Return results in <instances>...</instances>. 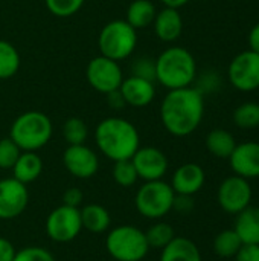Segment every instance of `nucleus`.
<instances>
[{
  "label": "nucleus",
  "mask_w": 259,
  "mask_h": 261,
  "mask_svg": "<svg viewBox=\"0 0 259 261\" xmlns=\"http://www.w3.org/2000/svg\"><path fill=\"white\" fill-rule=\"evenodd\" d=\"M235 147H237V141L234 135L224 128H215L209 132L206 136L208 151L218 159H229Z\"/></svg>",
  "instance_id": "obj_23"
},
{
  "label": "nucleus",
  "mask_w": 259,
  "mask_h": 261,
  "mask_svg": "<svg viewBox=\"0 0 259 261\" xmlns=\"http://www.w3.org/2000/svg\"><path fill=\"white\" fill-rule=\"evenodd\" d=\"M235 261H259V245H243Z\"/></svg>",
  "instance_id": "obj_36"
},
{
  "label": "nucleus",
  "mask_w": 259,
  "mask_h": 261,
  "mask_svg": "<svg viewBox=\"0 0 259 261\" xmlns=\"http://www.w3.org/2000/svg\"><path fill=\"white\" fill-rule=\"evenodd\" d=\"M165 6H168V8H176V9H180L182 6H185V5H188L191 0H160Z\"/></svg>",
  "instance_id": "obj_41"
},
{
  "label": "nucleus",
  "mask_w": 259,
  "mask_h": 261,
  "mask_svg": "<svg viewBox=\"0 0 259 261\" xmlns=\"http://www.w3.org/2000/svg\"><path fill=\"white\" fill-rule=\"evenodd\" d=\"M63 164L76 179H90L99 170L98 154L85 144L69 145L63 153Z\"/></svg>",
  "instance_id": "obj_13"
},
{
  "label": "nucleus",
  "mask_w": 259,
  "mask_h": 261,
  "mask_svg": "<svg viewBox=\"0 0 259 261\" xmlns=\"http://www.w3.org/2000/svg\"><path fill=\"white\" fill-rule=\"evenodd\" d=\"M253 197L252 185L247 179L237 174L226 177L217 191V200L220 208L227 214H240L243 210L250 206Z\"/></svg>",
  "instance_id": "obj_11"
},
{
  "label": "nucleus",
  "mask_w": 259,
  "mask_h": 261,
  "mask_svg": "<svg viewBox=\"0 0 259 261\" xmlns=\"http://www.w3.org/2000/svg\"><path fill=\"white\" fill-rule=\"evenodd\" d=\"M44 229L47 237L55 243L73 242L82 229L79 208H73L67 205H61L55 208L47 216Z\"/></svg>",
  "instance_id": "obj_8"
},
{
  "label": "nucleus",
  "mask_w": 259,
  "mask_h": 261,
  "mask_svg": "<svg viewBox=\"0 0 259 261\" xmlns=\"http://www.w3.org/2000/svg\"><path fill=\"white\" fill-rule=\"evenodd\" d=\"M159 261H203L198 246L186 237H174L160 252Z\"/></svg>",
  "instance_id": "obj_20"
},
{
  "label": "nucleus",
  "mask_w": 259,
  "mask_h": 261,
  "mask_svg": "<svg viewBox=\"0 0 259 261\" xmlns=\"http://www.w3.org/2000/svg\"><path fill=\"white\" fill-rule=\"evenodd\" d=\"M131 75L140 76L150 81H156V60L148 57L137 58L131 66Z\"/></svg>",
  "instance_id": "obj_34"
},
{
  "label": "nucleus",
  "mask_w": 259,
  "mask_h": 261,
  "mask_svg": "<svg viewBox=\"0 0 259 261\" xmlns=\"http://www.w3.org/2000/svg\"><path fill=\"white\" fill-rule=\"evenodd\" d=\"M176 193L165 180L145 182L136 193L134 205L139 214L150 220H160L172 211Z\"/></svg>",
  "instance_id": "obj_7"
},
{
  "label": "nucleus",
  "mask_w": 259,
  "mask_h": 261,
  "mask_svg": "<svg viewBox=\"0 0 259 261\" xmlns=\"http://www.w3.org/2000/svg\"><path fill=\"white\" fill-rule=\"evenodd\" d=\"M15 252L17 249L14 248V245L8 239L0 237V261H12Z\"/></svg>",
  "instance_id": "obj_38"
},
{
  "label": "nucleus",
  "mask_w": 259,
  "mask_h": 261,
  "mask_svg": "<svg viewBox=\"0 0 259 261\" xmlns=\"http://www.w3.org/2000/svg\"><path fill=\"white\" fill-rule=\"evenodd\" d=\"M157 9L151 0H133L127 9V23L136 31L153 24Z\"/></svg>",
  "instance_id": "obj_24"
},
{
  "label": "nucleus",
  "mask_w": 259,
  "mask_h": 261,
  "mask_svg": "<svg viewBox=\"0 0 259 261\" xmlns=\"http://www.w3.org/2000/svg\"><path fill=\"white\" fill-rule=\"evenodd\" d=\"M11 170L14 179L27 185L40 177L43 171V161L37 151H21Z\"/></svg>",
  "instance_id": "obj_21"
},
{
  "label": "nucleus",
  "mask_w": 259,
  "mask_h": 261,
  "mask_svg": "<svg viewBox=\"0 0 259 261\" xmlns=\"http://www.w3.org/2000/svg\"><path fill=\"white\" fill-rule=\"evenodd\" d=\"M85 0H44L47 11L60 18L75 15L84 5Z\"/></svg>",
  "instance_id": "obj_31"
},
{
  "label": "nucleus",
  "mask_w": 259,
  "mask_h": 261,
  "mask_svg": "<svg viewBox=\"0 0 259 261\" xmlns=\"http://www.w3.org/2000/svg\"><path fill=\"white\" fill-rule=\"evenodd\" d=\"M172 210L180 213V214H189L194 210V199L192 196H183V194H176Z\"/></svg>",
  "instance_id": "obj_35"
},
{
  "label": "nucleus",
  "mask_w": 259,
  "mask_h": 261,
  "mask_svg": "<svg viewBox=\"0 0 259 261\" xmlns=\"http://www.w3.org/2000/svg\"><path fill=\"white\" fill-rule=\"evenodd\" d=\"M53 127L50 118L38 110H27L15 118L9 138L21 151H38L52 138Z\"/></svg>",
  "instance_id": "obj_4"
},
{
  "label": "nucleus",
  "mask_w": 259,
  "mask_h": 261,
  "mask_svg": "<svg viewBox=\"0 0 259 261\" xmlns=\"http://www.w3.org/2000/svg\"><path fill=\"white\" fill-rule=\"evenodd\" d=\"M195 76L197 61L182 46H171L156 58V81L168 90L189 87Z\"/></svg>",
  "instance_id": "obj_3"
},
{
  "label": "nucleus",
  "mask_w": 259,
  "mask_h": 261,
  "mask_svg": "<svg viewBox=\"0 0 259 261\" xmlns=\"http://www.w3.org/2000/svg\"><path fill=\"white\" fill-rule=\"evenodd\" d=\"M95 142L99 151L113 162L131 159L140 147L137 128L127 119L110 116L95 128Z\"/></svg>",
  "instance_id": "obj_2"
},
{
  "label": "nucleus",
  "mask_w": 259,
  "mask_h": 261,
  "mask_svg": "<svg viewBox=\"0 0 259 261\" xmlns=\"http://www.w3.org/2000/svg\"><path fill=\"white\" fill-rule=\"evenodd\" d=\"M203 116V93L191 86L169 90L160 104V121L165 130L176 138L192 135L202 124Z\"/></svg>",
  "instance_id": "obj_1"
},
{
  "label": "nucleus",
  "mask_w": 259,
  "mask_h": 261,
  "mask_svg": "<svg viewBox=\"0 0 259 261\" xmlns=\"http://www.w3.org/2000/svg\"><path fill=\"white\" fill-rule=\"evenodd\" d=\"M205 182H206L205 170L198 164L189 162V164L180 165L174 171L169 185L176 194L194 196L205 187Z\"/></svg>",
  "instance_id": "obj_16"
},
{
  "label": "nucleus",
  "mask_w": 259,
  "mask_h": 261,
  "mask_svg": "<svg viewBox=\"0 0 259 261\" xmlns=\"http://www.w3.org/2000/svg\"><path fill=\"white\" fill-rule=\"evenodd\" d=\"M98 46L101 55L114 61L125 60L137 46V31L127 20H111L101 29Z\"/></svg>",
  "instance_id": "obj_6"
},
{
  "label": "nucleus",
  "mask_w": 259,
  "mask_h": 261,
  "mask_svg": "<svg viewBox=\"0 0 259 261\" xmlns=\"http://www.w3.org/2000/svg\"><path fill=\"white\" fill-rule=\"evenodd\" d=\"M249 47L250 50L259 54V23H256L249 32Z\"/></svg>",
  "instance_id": "obj_40"
},
{
  "label": "nucleus",
  "mask_w": 259,
  "mask_h": 261,
  "mask_svg": "<svg viewBox=\"0 0 259 261\" xmlns=\"http://www.w3.org/2000/svg\"><path fill=\"white\" fill-rule=\"evenodd\" d=\"M63 136L69 145H81L89 136V127L81 118H69L63 125Z\"/></svg>",
  "instance_id": "obj_29"
},
{
  "label": "nucleus",
  "mask_w": 259,
  "mask_h": 261,
  "mask_svg": "<svg viewBox=\"0 0 259 261\" xmlns=\"http://www.w3.org/2000/svg\"><path fill=\"white\" fill-rule=\"evenodd\" d=\"M105 96H107V104H108L111 109H116V110H119V109H122L124 106H127V104H125V101H124V96H122V93L119 92V89H118V90H114V92H110V93H107Z\"/></svg>",
  "instance_id": "obj_39"
},
{
  "label": "nucleus",
  "mask_w": 259,
  "mask_h": 261,
  "mask_svg": "<svg viewBox=\"0 0 259 261\" xmlns=\"http://www.w3.org/2000/svg\"><path fill=\"white\" fill-rule=\"evenodd\" d=\"M153 26L159 40L165 43H172L179 40V37L183 32V18L179 9L165 6L162 11L156 14Z\"/></svg>",
  "instance_id": "obj_18"
},
{
  "label": "nucleus",
  "mask_w": 259,
  "mask_h": 261,
  "mask_svg": "<svg viewBox=\"0 0 259 261\" xmlns=\"http://www.w3.org/2000/svg\"><path fill=\"white\" fill-rule=\"evenodd\" d=\"M105 251L116 261H142L150 252L145 232L133 225H121L108 231Z\"/></svg>",
  "instance_id": "obj_5"
},
{
  "label": "nucleus",
  "mask_w": 259,
  "mask_h": 261,
  "mask_svg": "<svg viewBox=\"0 0 259 261\" xmlns=\"http://www.w3.org/2000/svg\"><path fill=\"white\" fill-rule=\"evenodd\" d=\"M234 231L243 245H259V206H247L237 214Z\"/></svg>",
  "instance_id": "obj_19"
},
{
  "label": "nucleus",
  "mask_w": 259,
  "mask_h": 261,
  "mask_svg": "<svg viewBox=\"0 0 259 261\" xmlns=\"http://www.w3.org/2000/svg\"><path fill=\"white\" fill-rule=\"evenodd\" d=\"M234 122L240 128H259V104L244 102L234 110Z\"/></svg>",
  "instance_id": "obj_28"
},
{
  "label": "nucleus",
  "mask_w": 259,
  "mask_h": 261,
  "mask_svg": "<svg viewBox=\"0 0 259 261\" xmlns=\"http://www.w3.org/2000/svg\"><path fill=\"white\" fill-rule=\"evenodd\" d=\"M227 78L234 89L249 93L259 89V54L247 49L232 58Z\"/></svg>",
  "instance_id": "obj_9"
},
{
  "label": "nucleus",
  "mask_w": 259,
  "mask_h": 261,
  "mask_svg": "<svg viewBox=\"0 0 259 261\" xmlns=\"http://www.w3.org/2000/svg\"><path fill=\"white\" fill-rule=\"evenodd\" d=\"M131 162L139 179L143 182L160 180L168 171V158L156 147H139L133 154Z\"/></svg>",
  "instance_id": "obj_14"
},
{
  "label": "nucleus",
  "mask_w": 259,
  "mask_h": 261,
  "mask_svg": "<svg viewBox=\"0 0 259 261\" xmlns=\"http://www.w3.org/2000/svg\"><path fill=\"white\" fill-rule=\"evenodd\" d=\"M82 200H84V194L79 188H69L63 194V205H67V206L79 208Z\"/></svg>",
  "instance_id": "obj_37"
},
{
  "label": "nucleus",
  "mask_w": 259,
  "mask_h": 261,
  "mask_svg": "<svg viewBox=\"0 0 259 261\" xmlns=\"http://www.w3.org/2000/svg\"><path fill=\"white\" fill-rule=\"evenodd\" d=\"M232 171L247 180L259 177V142L247 141L237 144L231 158Z\"/></svg>",
  "instance_id": "obj_15"
},
{
  "label": "nucleus",
  "mask_w": 259,
  "mask_h": 261,
  "mask_svg": "<svg viewBox=\"0 0 259 261\" xmlns=\"http://www.w3.org/2000/svg\"><path fill=\"white\" fill-rule=\"evenodd\" d=\"M21 150L11 138L0 139V168L2 170H11L14 164L17 162Z\"/></svg>",
  "instance_id": "obj_32"
},
{
  "label": "nucleus",
  "mask_w": 259,
  "mask_h": 261,
  "mask_svg": "<svg viewBox=\"0 0 259 261\" xmlns=\"http://www.w3.org/2000/svg\"><path fill=\"white\" fill-rule=\"evenodd\" d=\"M85 76L89 84L99 93H110L121 87L124 81V73L119 61L98 55L92 58L85 69Z\"/></svg>",
  "instance_id": "obj_10"
},
{
  "label": "nucleus",
  "mask_w": 259,
  "mask_h": 261,
  "mask_svg": "<svg viewBox=\"0 0 259 261\" xmlns=\"http://www.w3.org/2000/svg\"><path fill=\"white\" fill-rule=\"evenodd\" d=\"M12 261H55V257L41 246H27L15 252Z\"/></svg>",
  "instance_id": "obj_33"
},
{
  "label": "nucleus",
  "mask_w": 259,
  "mask_h": 261,
  "mask_svg": "<svg viewBox=\"0 0 259 261\" xmlns=\"http://www.w3.org/2000/svg\"><path fill=\"white\" fill-rule=\"evenodd\" d=\"M119 92L124 96L125 104L131 107H147L156 98V86L154 81L140 78V76H128L124 78Z\"/></svg>",
  "instance_id": "obj_17"
},
{
  "label": "nucleus",
  "mask_w": 259,
  "mask_h": 261,
  "mask_svg": "<svg viewBox=\"0 0 259 261\" xmlns=\"http://www.w3.org/2000/svg\"><path fill=\"white\" fill-rule=\"evenodd\" d=\"M143 232H145V239L148 242L150 249H160L162 251L176 237L174 228L166 222H157V223L151 225Z\"/></svg>",
  "instance_id": "obj_27"
},
{
  "label": "nucleus",
  "mask_w": 259,
  "mask_h": 261,
  "mask_svg": "<svg viewBox=\"0 0 259 261\" xmlns=\"http://www.w3.org/2000/svg\"><path fill=\"white\" fill-rule=\"evenodd\" d=\"M79 213H81L82 228L87 229L89 232L102 234L110 229L111 217H110V213L107 211V208H104L102 205L89 203L82 210H79Z\"/></svg>",
  "instance_id": "obj_22"
},
{
  "label": "nucleus",
  "mask_w": 259,
  "mask_h": 261,
  "mask_svg": "<svg viewBox=\"0 0 259 261\" xmlns=\"http://www.w3.org/2000/svg\"><path fill=\"white\" fill-rule=\"evenodd\" d=\"M243 242L234 229H224L214 239V252L220 258H235Z\"/></svg>",
  "instance_id": "obj_25"
},
{
  "label": "nucleus",
  "mask_w": 259,
  "mask_h": 261,
  "mask_svg": "<svg viewBox=\"0 0 259 261\" xmlns=\"http://www.w3.org/2000/svg\"><path fill=\"white\" fill-rule=\"evenodd\" d=\"M142 261H148V260H142Z\"/></svg>",
  "instance_id": "obj_42"
},
{
  "label": "nucleus",
  "mask_w": 259,
  "mask_h": 261,
  "mask_svg": "<svg viewBox=\"0 0 259 261\" xmlns=\"http://www.w3.org/2000/svg\"><path fill=\"white\" fill-rule=\"evenodd\" d=\"M29 202L24 184L14 177L0 180V220H12L23 214Z\"/></svg>",
  "instance_id": "obj_12"
},
{
  "label": "nucleus",
  "mask_w": 259,
  "mask_h": 261,
  "mask_svg": "<svg viewBox=\"0 0 259 261\" xmlns=\"http://www.w3.org/2000/svg\"><path fill=\"white\" fill-rule=\"evenodd\" d=\"M20 69V54L14 44L0 40V80L14 76Z\"/></svg>",
  "instance_id": "obj_26"
},
{
  "label": "nucleus",
  "mask_w": 259,
  "mask_h": 261,
  "mask_svg": "<svg viewBox=\"0 0 259 261\" xmlns=\"http://www.w3.org/2000/svg\"><path fill=\"white\" fill-rule=\"evenodd\" d=\"M111 174H113L114 182L119 187H124V188L133 187L137 182V179H139V176L136 173V168H134L131 159H125V161L114 162Z\"/></svg>",
  "instance_id": "obj_30"
}]
</instances>
